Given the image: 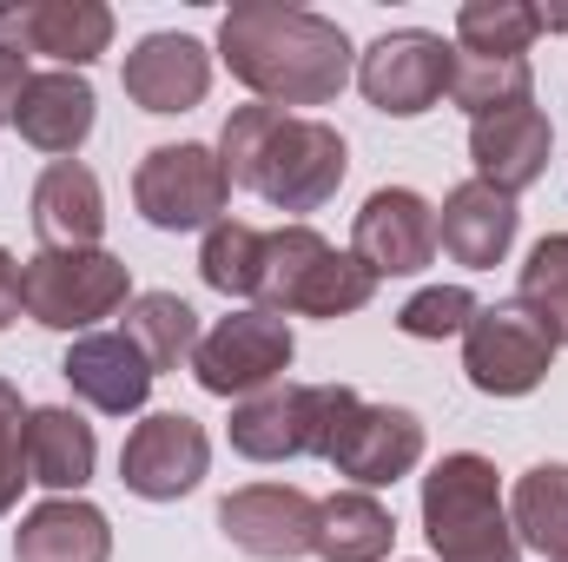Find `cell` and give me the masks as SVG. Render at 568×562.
Returning <instances> with one entry per match:
<instances>
[{"label":"cell","mask_w":568,"mask_h":562,"mask_svg":"<svg viewBox=\"0 0 568 562\" xmlns=\"http://www.w3.org/2000/svg\"><path fill=\"white\" fill-rule=\"evenodd\" d=\"M205 470H212V436L185 411H152L145 423H133V436L120 450V483L145 503L192 496L205 483Z\"/></svg>","instance_id":"30bf717a"},{"label":"cell","mask_w":568,"mask_h":562,"mask_svg":"<svg viewBox=\"0 0 568 562\" xmlns=\"http://www.w3.org/2000/svg\"><path fill=\"white\" fill-rule=\"evenodd\" d=\"M449 53H456V47H443L424 27L384 33V40L357 60V87H364V100H371L377 113L417 120V113H429V107L449 93Z\"/></svg>","instance_id":"4fadbf2b"},{"label":"cell","mask_w":568,"mask_h":562,"mask_svg":"<svg viewBox=\"0 0 568 562\" xmlns=\"http://www.w3.org/2000/svg\"><path fill=\"white\" fill-rule=\"evenodd\" d=\"M424 536L436 562H523L489 456L456 450L424 476Z\"/></svg>","instance_id":"277c9868"},{"label":"cell","mask_w":568,"mask_h":562,"mask_svg":"<svg viewBox=\"0 0 568 562\" xmlns=\"http://www.w3.org/2000/svg\"><path fill=\"white\" fill-rule=\"evenodd\" d=\"M536 33H542V13H536L529 0H463V13H456V40H463V53L523 60Z\"/></svg>","instance_id":"f1b7e54d"},{"label":"cell","mask_w":568,"mask_h":562,"mask_svg":"<svg viewBox=\"0 0 568 562\" xmlns=\"http://www.w3.org/2000/svg\"><path fill=\"white\" fill-rule=\"evenodd\" d=\"M364 398L351 384H272L258 398L232 404V450L252 463H291V456H331L344 418Z\"/></svg>","instance_id":"5b68a950"},{"label":"cell","mask_w":568,"mask_h":562,"mask_svg":"<svg viewBox=\"0 0 568 562\" xmlns=\"http://www.w3.org/2000/svg\"><path fill=\"white\" fill-rule=\"evenodd\" d=\"M126 338L140 344V358L152 364V378H159V371L192 364V351H199L205 331H199V311L179 291H140L126 304Z\"/></svg>","instance_id":"4316f807"},{"label":"cell","mask_w":568,"mask_h":562,"mask_svg":"<svg viewBox=\"0 0 568 562\" xmlns=\"http://www.w3.org/2000/svg\"><path fill=\"white\" fill-rule=\"evenodd\" d=\"M20 304L47 331H87V324L113 318L120 304H133V279H126V259H113L106 245L33 252L20 265Z\"/></svg>","instance_id":"8992f818"},{"label":"cell","mask_w":568,"mask_h":562,"mask_svg":"<svg viewBox=\"0 0 568 562\" xmlns=\"http://www.w3.org/2000/svg\"><path fill=\"white\" fill-rule=\"evenodd\" d=\"M556 331L523 304V298H503V304H476L469 331H463V371L483 398H529L549 364H556Z\"/></svg>","instance_id":"52a82bcc"},{"label":"cell","mask_w":568,"mask_h":562,"mask_svg":"<svg viewBox=\"0 0 568 562\" xmlns=\"http://www.w3.org/2000/svg\"><path fill=\"white\" fill-rule=\"evenodd\" d=\"M20 490H27V404L0 378V516L20 503Z\"/></svg>","instance_id":"1f68e13d"},{"label":"cell","mask_w":568,"mask_h":562,"mask_svg":"<svg viewBox=\"0 0 568 562\" xmlns=\"http://www.w3.org/2000/svg\"><path fill=\"white\" fill-rule=\"evenodd\" d=\"M351 252L377 272V279H410L436 259V212H429L424 192L410 185H377L364 205H357V225H351Z\"/></svg>","instance_id":"5bb4252c"},{"label":"cell","mask_w":568,"mask_h":562,"mask_svg":"<svg viewBox=\"0 0 568 562\" xmlns=\"http://www.w3.org/2000/svg\"><path fill=\"white\" fill-rule=\"evenodd\" d=\"M219 530L258 562L317 556V496H304L297 483H245L219 503Z\"/></svg>","instance_id":"7c38bea8"},{"label":"cell","mask_w":568,"mask_h":562,"mask_svg":"<svg viewBox=\"0 0 568 562\" xmlns=\"http://www.w3.org/2000/svg\"><path fill=\"white\" fill-rule=\"evenodd\" d=\"M93 113H100V100H93L87 73H33L27 93H20L13 127H20V140L33 145V152L73 159L87 145V133H93Z\"/></svg>","instance_id":"7402d4cb"},{"label":"cell","mask_w":568,"mask_h":562,"mask_svg":"<svg viewBox=\"0 0 568 562\" xmlns=\"http://www.w3.org/2000/svg\"><path fill=\"white\" fill-rule=\"evenodd\" d=\"M291 358H297L291 324H284L278 311H258V304H252V311L219 318V324L199 338L192 378H199L212 398H258V391L284 384Z\"/></svg>","instance_id":"9c48e42d"},{"label":"cell","mask_w":568,"mask_h":562,"mask_svg":"<svg viewBox=\"0 0 568 562\" xmlns=\"http://www.w3.org/2000/svg\"><path fill=\"white\" fill-rule=\"evenodd\" d=\"M397 543V516L371 490H337L317 503V556L324 562H384Z\"/></svg>","instance_id":"cb8c5ba5"},{"label":"cell","mask_w":568,"mask_h":562,"mask_svg":"<svg viewBox=\"0 0 568 562\" xmlns=\"http://www.w3.org/2000/svg\"><path fill=\"white\" fill-rule=\"evenodd\" d=\"M0 47L7 53H47L60 73L93 67L113 47V7L100 0H0Z\"/></svg>","instance_id":"8fae6325"},{"label":"cell","mask_w":568,"mask_h":562,"mask_svg":"<svg viewBox=\"0 0 568 562\" xmlns=\"http://www.w3.org/2000/svg\"><path fill=\"white\" fill-rule=\"evenodd\" d=\"M219 165H225L232 185H252L278 212H317L344 185L351 145H344L337 127H324L311 113L239 107L219 133Z\"/></svg>","instance_id":"7a4b0ae2"},{"label":"cell","mask_w":568,"mask_h":562,"mask_svg":"<svg viewBox=\"0 0 568 562\" xmlns=\"http://www.w3.org/2000/svg\"><path fill=\"white\" fill-rule=\"evenodd\" d=\"M516 232H523L516 199L496 192V185H483V179H463V185L443 199V212H436V245H443L456 265H469V272L503 265L509 245H516Z\"/></svg>","instance_id":"ac0fdd59"},{"label":"cell","mask_w":568,"mask_h":562,"mask_svg":"<svg viewBox=\"0 0 568 562\" xmlns=\"http://www.w3.org/2000/svg\"><path fill=\"white\" fill-rule=\"evenodd\" d=\"M516 298H523L549 331H556V344H568V232H549V239H536V245H529Z\"/></svg>","instance_id":"f546056e"},{"label":"cell","mask_w":568,"mask_h":562,"mask_svg":"<svg viewBox=\"0 0 568 562\" xmlns=\"http://www.w3.org/2000/svg\"><path fill=\"white\" fill-rule=\"evenodd\" d=\"M199 279L212 291H225V298H258V284H265V232L245 225V219H219L205 232Z\"/></svg>","instance_id":"83f0119b"},{"label":"cell","mask_w":568,"mask_h":562,"mask_svg":"<svg viewBox=\"0 0 568 562\" xmlns=\"http://www.w3.org/2000/svg\"><path fill=\"white\" fill-rule=\"evenodd\" d=\"M549 113L542 107H516V113H496V120H476L469 127V159H476V179L496 185V192H529L542 172H549Z\"/></svg>","instance_id":"ffe728a7"},{"label":"cell","mask_w":568,"mask_h":562,"mask_svg":"<svg viewBox=\"0 0 568 562\" xmlns=\"http://www.w3.org/2000/svg\"><path fill=\"white\" fill-rule=\"evenodd\" d=\"M33 232L40 252H87L106 232V192L93 179V165L80 159H53L33 185Z\"/></svg>","instance_id":"d6986e66"},{"label":"cell","mask_w":568,"mask_h":562,"mask_svg":"<svg viewBox=\"0 0 568 562\" xmlns=\"http://www.w3.org/2000/svg\"><path fill=\"white\" fill-rule=\"evenodd\" d=\"M133 205L159 232H199V225L212 232L225 219V205H232V179H225L212 145H192V140L152 145L140 159V172H133Z\"/></svg>","instance_id":"ba28073f"},{"label":"cell","mask_w":568,"mask_h":562,"mask_svg":"<svg viewBox=\"0 0 568 562\" xmlns=\"http://www.w3.org/2000/svg\"><path fill=\"white\" fill-rule=\"evenodd\" d=\"M324 463H337V476H351L357 490H384L424 463V423L404 404H357Z\"/></svg>","instance_id":"9a60e30c"},{"label":"cell","mask_w":568,"mask_h":562,"mask_svg":"<svg viewBox=\"0 0 568 562\" xmlns=\"http://www.w3.org/2000/svg\"><path fill=\"white\" fill-rule=\"evenodd\" d=\"M60 378L73 384V398H87L106 418H133L152 398V364L140 358V344L126 331H87V338H73Z\"/></svg>","instance_id":"e0dca14e"},{"label":"cell","mask_w":568,"mask_h":562,"mask_svg":"<svg viewBox=\"0 0 568 562\" xmlns=\"http://www.w3.org/2000/svg\"><path fill=\"white\" fill-rule=\"evenodd\" d=\"M13 562H113V523L87 496H47L20 516Z\"/></svg>","instance_id":"44dd1931"},{"label":"cell","mask_w":568,"mask_h":562,"mask_svg":"<svg viewBox=\"0 0 568 562\" xmlns=\"http://www.w3.org/2000/svg\"><path fill=\"white\" fill-rule=\"evenodd\" d=\"M371 298H377V272L357 252H337L317 225L265 232L258 311H278V318H351Z\"/></svg>","instance_id":"3957f363"},{"label":"cell","mask_w":568,"mask_h":562,"mask_svg":"<svg viewBox=\"0 0 568 562\" xmlns=\"http://www.w3.org/2000/svg\"><path fill=\"white\" fill-rule=\"evenodd\" d=\"M449 100L469 120H496L516 107H536V73L529 60H489V53H449Z\"/></svg>","instance_id":"484cf974"},{"label":"cell","mask_w":568,"mask_h":562,"mask_svg":"<svg viewBox=\"0 0 568 562\" xmlns=\"http://www.w3.org/2000/svg\"><path fill=\"white\" fill-rule=\"evenodd\" d=\"M20 311H27V304H20V259L0 245V331H7Z\"/></svg>","instance_id":"836d02e7"},{"label":"cell","mask_w":568,"mask_h":562,"mask_svg":"<svg viewBox=\"0 0 568 562\" xmlns=\"http://www.w3.org/2000/svg\"><path fill=\"white\" fill-rule=\"evenodd\" d=\"M27 80H33V73H27V60L0 47V127L20 113V93H27Z\"/></svg>","instance_id":"d6a6232c"},{"label":"cell","mask_w":568,"mask_h":562,"mask_svg":"<svg viewBox=\"0 0 568 562\" xmlns=\"http://www.w3.org/2000/svg\"><path fill=\"white\" fill-rule=\"evenodd\" d=\"M219 60L258 107H331L351 80V40L311 7L245 0L219 20Z\"/></svg>","instance_id":"6da1fadb"},{"label":"cell","mask_w":568,"mask_h":562,"mask_svg":"<svg viewBox=\"0 0 568 562\" xmlns=\"http://www.w3.org/2000/svg\"><path fill=\"white\" fill-rule=\"evenodd\" d=\"M120 87L140 113H192L212 87V53L192 33H145L126 53Z\"/></svg>","instance_id":"2e32d148"},{"label":"cell","mask_w":568,"mask_h":562,"mask_svg":"<svg viewBox=\"0 0 568 562\" xmlns=\"http://www.w3.org/2000/svg\"><path fill=\"white\" fill-rule=\"evenodd\" d=\"M469 318H476V298H469L463 284H429V291H417V298L397 311V331L436 344V338H463Z\"/></svg>","instance_id":"4dcf8cb0"},{"label":"cell","mask_w":568,"mask_h":562,"mask_svg":"<svg viewBox=\"0 0 568 562\" xmlns=\"http://www.w3.org/2000/svg\"><path fill=\"white\" fill-rule=\"evenodd\" d=\"M509 530H516V543H529L536 556L568 562V463H536V470L516 476Z\"/></svg>","instance_id":"d4e9b609"},{"label":"cell","mask_w":568,"mask_h":562,"mask_svg":"<svg viewBox=\"0 0 568 562\" xmlns=\"http://www.w3.org/2000/svg\"><path fill=\"white\" fill-rule=\"evenodd\" d=\"M93 463H100V436L80 411H67V404L27 411V483H40L53 496H80L93 483Z\"/></svg>","instance_id":"603a6c76"}]
</instances>
